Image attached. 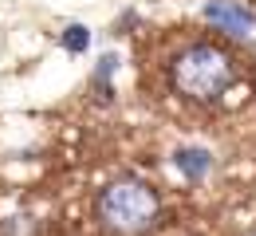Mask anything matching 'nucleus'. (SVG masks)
Returning <instances> with one entry per match:
<instances>
[{"instance_id":"nucleus-6","label":"nucleus","mask_w":256,"mask_h":236,"mask_svg":"<svg viewBox=\"0 0 256 236\" xmlns=\"http://www.w3.org/2000/svg\"><path fill=\"white\" fill-rule=\"evenodd\" d=\"M252 236H256V233H252Z\"/></svg>"},{"instance_id":"nucleus-2","label":"nucleus","mask_w":256,"mask_h":236,"mask_svg":"<svg viewBox=\"0 0 256 236\" xmlns=\"http://www.w3.org/2000/svg\"><path fill=\"white\" fill-rule=\"evenodd\" d=\"M170 79H174L178 95H186L193 102H213L232 87L236 67H232V55L224 47H217V43H193V47H186L174 59Z\"/></svg>"},{"instance_id":"nucleus-5","label":"nucleus","mask_w":256,"mask_h":236,"mask_svg":"<svg viewBox=\"0 0 256 236\" xmlns=\"http://www.w3.org/2000/svg\"><path fill=\"white\" fill-rule=\"evenodd\" d=\"M87 43H91V35H87V28H79V24L64 32V47L67 51H87Z\"/></svg>"},{"instance_id":"nucleus-4","label":"nucleus","mask_w":256,"mask_h":236,"mask_svg":"<svg viewBox=\"0 0 256 236\" xmlns=\"http://www.w3.org/2000/svg\"><path fill=\"white\" fill-rule=\"evenodd\" d=\"M174 162H178V169H182L190 181H197V177L209 173V154H205V150H182Z\"/></svg>"},{"instance_id":"nucleus-1","label":"nucleus","mask_w":256,"mask_h":236,"mask_svg":"<svg viewBox=\"0 0 256 236\" xmlns=\"http://www.w3.org/2000/svg\"><path fill=\"white\" fill-rule=\"evenodd\" d=\"M95 213L110 236H146L162 221V197L142 177H114L98 193Z\"/></svg>"},{"instance_id":"nucleus-3","label":"nucleus","mask_w":256,"mask_h":236,"mask_svg":"<svg viewBox=\"0 0 256 236\" xmlns=\"http://www.w3.org/2000/svg\"><path fill=\"white\" fill-rule=\"evenodd\" d=\"M205 16H209L221 32H228V35H248L252 32V12L240 8L236 0H209Z\"/></svg>"}]
</instances>
